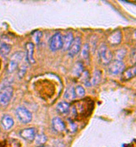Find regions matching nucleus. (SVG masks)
<instances>
[{
	"label": "nucleus",
	"instance_id": "22",
	"mask_svg": "<svg viewBox=\"0 0 136 147\" xmlns=\"http://www.w3.org/2000/svg\"><path fill=\"white\" fill-rule=\"evenodd\" d=\"M27 68H28V66H27V63H26V62H25V63L23 62V63L19 66V67H18V78H24V76L25 75L26 71H27Z\"/></svg>",
	"mask_w": 136,
	"mask_h": 147
},
{
	"label": "nucleus",
	"instance_id": "1",
	"mask_svg": "<svg viewBox=\"0 0 136 147\" xmlns=\"http://www.w3.org/2000/svg\"><path fill=\"white\" fill-rule=\"evenodd\" d=\"M14 94V88L12 85L3 81V84L0 87V106L3 107H7L11 101Z\"/></svg>",
	"mask_w": 136,
	"mask_h": 147
},
{
	"label": "nucleus",
	"instance_id": "11",
	"mask_svg": "<svg viewBox=\"0 0 136 147\" xmlns=\"http://www.w3.org/2000/svg\"><path fill=\"white\" fill-rule=\"evenodd\" d=\"M73 35L71 32H67L64 37H63V46H62V49L64 51H69L70 46L72 45L73 42Z\"/></svg>",
	"mask_w": 136,
	"mask_h": 147
},
{
	"label": "nucleus",
	"instance_id": "26",
	"mask_svg": "<svg viewBox=\"0 0 136 147\" xmlns=\"http://www.w3.org/2000/svg\"><path fill=\"white\" fill-rule=\"evenodd\" d=\"M133 57H134V59H135V61H136V47H135V50H134Z\"/></svg>",
	"mask_w": 136,
	"mask_h": 147
},
{
	"label": "nucleus",
	"instance_id": "7",
	"mask_svg": "<svg viewBox=\"0 0 136 147\" xmlns=\"http://www.w3.org/2000/svg\"><path fill=\"white\" fill-rule=\"evenodd\" d=\"M20 136L27 141H33L34 140L36 136H37V131L33 127H29V128H25L19 131Z\"/></svg>",
	"mask_w": 136,
	"mask_h": 147
},
{
	"label": "nucleus",
	"instance_id": "4",
	"mask_svg": "<svg viewBox=\"0 0 136 147\" xmlns=\"http://www.w3.org/2000/svg\"><path fill=\"white\" fill-rule=\"evenodd\" d=\"M15 113H16V116L17 118L18 119V121L23 124H28L32 121V113L28 109L25 108L24 107H17Z\"/></svg>",
	"mask_w": 136,
	"mask_h": 147
},
{
	"label": "nucleus",
	"instance_id": "12",
	"mask_svg": "<svg viewBox=\"0 0 136 147\" xmlns=\"http://www.w3.org/2000/svg\"><path fill=\"white\" fill-rule=\"evenodd\" d=\"M136 76V63L132 67H129L128 69L124 70L122 75L123 81H129Z\"/></svg>",
	"mask_w": 136,
	"mask_h": 147
},
{
	"label": "nucleus",
	"instance_id": "23",
	"mask_svg": "<svg viewBox=\"0 0 136 147\" xmlns=\"http://www.w3.org/2000/svg\"><path fill=\"white\" fill-rule=\"evenodd\" d=\"M75 94H76V96H79V97H83L84 95H85V90L84 88L82 86H77L75 88Z\"/></svg>",
	"mask_w": 136,
	"mask_h": 147
},
{
	"label": "nucleus",
	"instance_id": "25",
	"mask_svg": "<svg viewBox=\"0 0 136 147\" xmlns=\"http://www.w3.org/2000/svg\"><path fill=\"white\" fill-rule=\"evenodd\" d=\"M41 37H42V32H37L36 34L34 35V40H35L36 43H39Z\"/></svg>",
	"mask_w": 136,
	"mask_h": 147
},
{
	"label": "nucleus",
	"instance_id": "8",
	"mask_svg": "<svg viewBox=\"0 0 136 147\" xmlns=\"http://www.w3.org/2000/svg\"><path fill=\"white\" fill-rule=\"evenodd\" d=\"M81 43H82V39L80 37H76L73 39L72 45L69 49V55L70 57H74L80 53L81 50Z\"/></svg>",
	"mask_w": 136,
	"mask_h": 147
},
{
	"label": "nucleus",
	"instance_id": "24",
	"mask_svg": "<svg viewBox=\"0 0 136 147\" xmlns=\"http://www.w3.org/2000/svg\"><path fill=\"white\" fill-rule=\"evenodd\" d=\"M126 54V51L124 49H120L117 53H116V60L122 61L123 58L124 57V56Z\"/></svg>",
	"mask_w": 136,
	"mask_h": 147
},
{
	"label": "nucleus",
	"instance_id": "6",
	"mask_svg": "<svg viewBox=\"0 0 136 147\" xmlns=\"http://www.w3.org/2000/svg\"><path fill=\"white\" fill-rule=\"evenodd\" d=\"M125 66L124 62L119 60H114L109 63V72L111 75H119L120 73L124 72Z\"/></svg>",
	"mask_w": 136,
	"mask_h": 147
},
{
	"label": "nucleus",
	"instance_id": "3",
	"mask_svg": "<svg viewBox=\"0 0 136 147\" xmlns=\"http://www.w3.org/2000/svg\"><path fill=\"white\" fill-rule=\"evenodd\" d=\"M98 54L99 60L103 64H109L112 62L113 59V53L109 49V47L106 46L105 44H102L99 47L98 50Z\"/></svg>",
	"mask_w": 136,
	"mask_h": 147
},
{
	"label": "nucleus",
	"instance_id": "16",
	"mask_svg": "<svg viewBox=\"0 0 136 147\" xmlns=\"http://www.w3.org/2000/svg\"><path fill=\"white\" fill-rule=\"evenodd\" d=\"M101 78H102V72H101L99 70H96V71H95V72L93 73L92 79L90 80V85H93V86L98 85V84L100 82Z\"/></svg>",
	"mask_w": 136,
	"mask_h": 147
},
{
	"label": "nucleus",
	"instance_id": "15",
	"mask_svg": "<svg viewBox=\"0 0 136 147\" xmlns=\"http://www.w3.org/2000/svg\"><path fill=\"white\" fill-rule=\"evenodd\" d=\"M56 110L60 115H67L70 111V106L66 101H61L57 105Z\"/></svg>",
	"mask_w": 136,
	"mask_h": 147
},
{
	"label": "nucleus",
	"instance_id": "13",
	"mask_svg": "<svg viewBox=\"0 0 136 147\" xmlns=\"http://www.w3.org/2000/svg\"><path fill=\"white\" fill-rule=\"evenodd\" d=\"M52 127L57 132H62L65 130V124L64 121L59 117H54L52 120Z\"/></svg>",
	"mask_w": 136,
	"mask_h": 147
},
{
	"label": "nucleus",
	"instance_id": "14",
	"mask_svg": "<svg viewBox=\"0 0 136 147\" xmlns=\"http://www.w3.org/2000/svg\"><path fill=\"white\" fill-rule=\"evenodd\" d=\"M1 124L2 126L3 127L4 130H10L14 125V121L13 119V117L9 115H4L1 119Z\"/></svg>",
	"mask_w": 136,
	"mask_h": 147
},
{
	"label": "nucleus",
	"instance_id": "17",
	"mask_svg": "<svg viewBox=\"0 0 136 147\" xmlns=\"http://www.w3.org/2000/svg\"><path fill=\"white\" fill-rule=\"evenodd\" d=\"M84 72V65L80 62L75 63L73 68V74L75 77H80V75Z\"/></svg>",
	"mask_w": 136,
	"mask_h": 147
},
{
	"label": "nucleus",
	"instance_id": "18",
	"mask_svg": "<svg viewBox=\"0 0 136 147\" xmlns=\"http://www.w3.org/2000/svg\"><path fill=\"white\" fill-rule=\"evenodd\" d=\"M11 51V46L8 43H2L0 45V56L6 57Z\"/></svg>",
	"mask_w": 136,
	"mask_h": 147
},
{
	"label": "nucleus",
	"instance_id": "2",
	"mask_svg": "<svg viewBox=\"0 0 136 147\" xmlns=\"http://www.w3.org/2000/svg\"><path fill=\"white\" fill-rule=\"evenodd\" d=\"M24 57V53L21 51H18L14 53V54L12 55L9 62H8V73H12L14 72L15 70L18 68V66L20 64V62L23 61Z\"/></svg>",
	"mask_w": 136,
	"mask_h": 147
},
{
	"label": "nucleus",
	"instance_id": "19",
	"mask_svg": "<svg viewBox=\"0 0 136 147\" xmlns=\"http://www.w3.org/2000/svg\"><path fill=\"white\" fill-rule=\"evenodd\" d=\"M76 97L75 90L73 86H69L66 89L64 92V98L66 100H73Z\"/></svg>",
	"mask_w": 136,
	"mask_h": 147
},
{
	"label": "nucleus",
	"instance_id": "5",
	"mask_svg": "<svg viewBox=\"0 0 136 147\" xmlns=\"http://www.w3.org/2000/svg\"><path fill=\"white\" fill-rule=\"evenodd\" d=\"M63 46V36L60 32H56L52 36L49 42V48L52 52H57L62 49Z\"/></svg>",
	"mask_w": 136,
	"mask_h": 147
},
{
	"label": "nucleus",
	"instance_id": "10",
	"mask_svg": "<svg viewBox=\"0 0 136 147\" xmlns=\"http://www.w3.org/2000/svg\"><path fill=\"white\" fill-rule=\"evenodd\" d=\"M26 53H25V59L29 64H33L35 62L33 57V52H34V44L33 42H28L26 44Z\"/></svg>",
	"mask_w": 136,
	"mask_h": 147
},
{
	"label": "nucleus",
	"instance_id": "27",
	"mask_svg": "<svg viewBox=\"0 0 136 147\" xmlns=\"http://www.w3.org/2000/svg\"><path fill=\"white\" fill-rule=\"evenodd\" d=\"M40 147H44V146H40Z\"/></svg>",
	"mask_w": 136,
	"mask_h": 147
},
{
	"label": "nucleus",
	"instance_id": "21",
	"mask_svg": "<svg viewBox=\"0 0 136 147\" xmlns=\"http://www.w3.org/2000/svg\"><path fill=\"white\" fill-rule=\"evenodd\" d=\"M89 52H90V48L89 45L88 43H85L83 47L81 48V56L84 60H88L89 58Z\"/></svg>",
	"mask_w": 136,
	"mask_h": 147
},
{
	"label": "nucleus",
	"instance_id": "9",
	"mask_svg": "<svg viewBox=\"0 0 136 147\" xmlns=\"http://www.w3.org/2000/svg\"><path fill=\"white\" fill-rule=\"evenodd\" d=\"M121 41H122V32L120 29H116L115 31L113 32L108 38L109 43L112 46L119 45Z\"/></svg>",
	"mask_w": 136,
	"mask_h": 147
},
{
	"label": "nucleus",
	"instance_id": "20",
	"mask_svg": "<svg viewBox=\"0 0 136 147\" xmlns=\"http://www.w3.org/2000/svg\"><path fill=\"white\" fill-rule=\"evenodd\" d=\"M47 136L44 135V134H43V133H41V134H38L37 136H36V137H35V144L36 145H38V146H44L45 143H46V141H47Z\"/></svg>",
	"mask_w": 136,
	"mask_h": 147
}]
</instances>
